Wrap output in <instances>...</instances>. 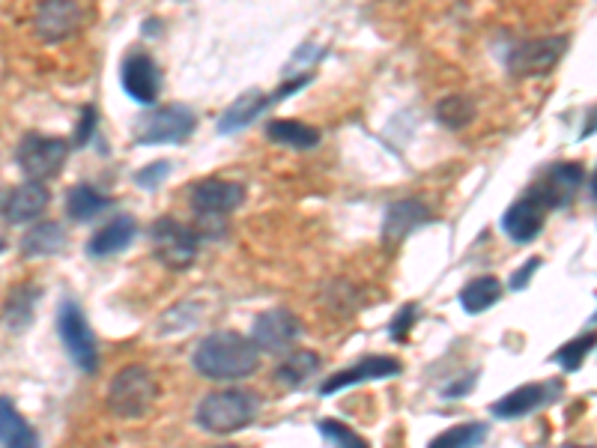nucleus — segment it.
<instances>
[{
    "mask_svg": "<svg viewBox=\"0 0 597 448\" xmlns=\"http://www.w3.org/2000/svg\"><path fill=\"white\" fill-rule=\"evenodd\" d=\"M192 365L200 377L215 383H236L260 368V350L239 332H212L198 344Z\"/></svg>",
    "mask_w": 597,
    "mask_h": 448,
    "instance_id": "nucleus-1",
    "label": "nucleus"
},
{
    "mask_svg": "<svg viewBox=\"0 0 597 448\" xmlns=\"http://www.w3.org/2000/svg\"><path fill=\"white\" fill-rule=\"evenodd\" d=\"M260 395L248 389H218L203 395L195 410V422L200 431L215 437H230L251 428L260 416Z\"/></svg>",
    "mask_w": 597,
    "mask_h": 448,
    "instance_id": "nucleus-2",
    "label": "nucleus"
},
{
    "mask_svg": "<svg viewBox=\"0 0 597 448\" xmlns=\"http://www.w3.org/2000/svg\"><path fill=\"white\" fill-rule=\"evenodd\" d=\"M159 398V383L147 365H126L114 374L105 404L117 419H144Z\"/></svg>",
    "mask_w": 597,
    "mask_h": 448,
    "instance_id": "nucleus-3",
    "label": "nucleus"
},
{
    "mask_svg": "<svg viewBox=\"0 0 597 448\" xmlns=\"http://www.w3.org/2000/svg\"><path fill=\"white\" fill-rule=\"evenodd\" d=\"M242 204H245V186L236 180L209 177V180H198L189 189V207L195 210L200 227L212 230V233H218L224 219L233 216ZM203 230H198L200 236H203Z\"/></svg>",
    "mask_w": 597,
    "mask_h": 448,
    "instance_id": "nucleus-4",
    "label": "nucleus"
},
{
    "mask_svg": "<svg viewBox=\"0 0 597 448\" xmlns=\"http://www.w3.org/2000/svg\"><path fill=\"white\" fill-rule=\"evenodd\" d=\"M57 335L63 341L66 356L75 362L78 371H84L87 377H93L99 371V344L96 335L87 323V314L81 311L78 302L66 299L57 311Z\"/></svg>",
    "mask_w": 597,
    "mask_h": 448,
    "instance_id": "nucleus-5",
    "label": "nucleus"
},
{
    "mask_svg": "<svg viewBox=\"0 0 597 448\" xmlns=\"http://www.w3.org/2000/svg\"><path fill=\"white\" fill-rule=\"evenodd\" d=\"M150 239H153L156 260L171 272H183L198 260L200 233L174 216H162L159 222H153Z\"/></svg>",
    "mask_w": 597,
    "mask_h": 448,
    "instance_id": "nucleus-6",
    "label": "nucleus"
},
{
    "mask_svg": "<svg viewBox=\"0 0 597 448\" xmlns=\"http://www.w3.org/2000/svg\"><path fill=\"white\" fill-rule=\"evenodd\" d=\"M66 156H69V144L60 141V138H48V135H39V132H30L18 141V150H15V162L21 168V174L27 180H51L63 171L66 165Z\"/></svg>",
    "mask_w": 597,
    "mask_h": 448,
    "instance_id": "nucleus-7",
    "label": "nucleus"
},
{
    "mask_svg": "<svg viewBox=\"0 0 597 448\" xmlns=\"http://www.w3.org/2000/svg\"><path fill=\"white\" fill-rule=\"evenodd\" d=\"M87 12L81 0H39L33 9V33L45 45L66 42L81 33Z\"/></svg>",
    "mask_w": 597,
    "mask_h": 448,
    "instance_id": "nucleus-8",
    "label": "nucleus"
},
{
    "mask_svg": "<svg viewBox=\"0 0 597 448\" xmlns=\"http://www.w3.org/2000/svg\"><path fill=\"white\" fill-rule=\"evenodd\" d=\"M198 129V114L189 105H165L138 123V144H186Z\"/></svg>",
    "mask_w": 597,
    "mask_h": 448,
    "instance_id": "nucleus-9",
    "label": "nucleus"
},
{
    "mask_svg": "<svg viewBox=\"0 0 597 448\" xmlns=\"http://www.w3.org/2000/svg\"><path fill=\"white\" fill-rule=\"evenodd\" d=\"M568 51V36H541V39H526L511 48L508 54V72L514 78H541L550 75L559 60Z\"/></svg>",
    "mask_w": 597,
    "mask_h": 448,
    "instance_id": "nucleus-10",
    "label": "nucleus"
},
{
    "mask_svg": "<svg viewBox=\"0 0 597 448\" xmlns=\"http://www.w3.org/2000/svg\"><path fill=\"white\" fill-rule=\"evenodd\" d=\"M299 338H302V320L287 308H269L254 317L251 341L257 344L260 353L284 356L296 347Z\"/></svg>",
    "mask_w": 597,
    "mask_h": 448,
    "instance_id": "nucleus-11",
    "label": "nucleus"
},
{
    "mask_svg": "<svg viewBox=\"0 0 597 448\" xmlns=\"http://www.w3.org/2000/svg\"><path fill=\"white\" fill-rule=\"evenodd\" d=\"M586 183V168L577 162H559L553 168L544 171V177L532 186V192L541 198V204L547 210H565L574 204V198L580 195Z\"/></svg>",
    "mask_w": 597,
    "mask_h": 448,
    "instance_id": "nucleus-12",
    "label": "nucleus"
},
{
    "mask_svg": "<svg viewBox=\"0 0 597 448\" xmlns=\"http://www.w3.org/2000/svg\"><path fill=\"white\" fill-rule=\"evenodd\" d=\"M547 213H550V210H547V207L541 204V198L529 189L520 201H514V204L505 210V216H502V230H505L508 239L526 245V242L538 239V233L544 230Z\"/></svg>",
    "mask_w": 597,
    "mask_h": 448,
    "instance_id": "nucleus-13",
    "label": "nucleus"
},
{
    "mask_svg": "<svg viewBox=\"0 0 597 448\" xmlns=\"http://www.w3.org/2000/svg\"><path fill=\"white\" fill-rule=\"evenodd\" d=\"M123 90L126 96H132L138 105H153L162 93V72L156 66V60L150 54H129L123 63Z\"/></svg>",
    "mask_w": 597,
    "mask_h": 448,
    "instance_id": "nucleus-14",
    "label": "nucleus"
},
{
    "mask_svg": "<svg viewBox=\"0 0 597 448\" xmlns=\"http://www.w3.org/2000/svg\"><path fill=\"white\" fill-rule=\"evenodd\" d=\"M400 371H403V365H400V359H395V356H371V359L356 362L353 368H344V371L332 374V377L320 386V395H335V392L350 389V386H359V383L389 380V377H398Z\"/></svg>",
    "mask_w": 597,
    "mask_h": 448,
    "instance_id": "nucleus-15",
    "label": "nucleus"
},
{
    "mask_svg": "<svg viewBox=\"0 0 597 448\" xmlns=\"http://www.w3.org/2000/svg\"><path fill=\"white\" fill-rule=\"evenodd\" d=\"M559 392H562L559 383H529V386H520V389L508 392V395L499 398L496 404H490V413H493L496 419L514 422V419H523V416L541 410L544 404L556 401Z\"/></svg>",
    "mask_w": 597,
    "mask_h": 448,
    "instance_id": "nucleus-16",
    "label": "nucleus"
},
{
    "mask_svg": "<svg viewBox=\"0 0 597 448\" xmlns=\"http://www.w3.org/2000/svg\"><path fill=\"white\" fill-rule=\"evenodd\" d=\"M430 222H433V213H430V207L424 201H418V198L395 201L386 210V219H383V242L386 245H398L409 233H415L418 227Z\"/></svg>",
    "mask_w": 597,
    "mask_h": 448,
    "instance_id": "nucleus-17",
    "label": "nucleus"
},
{
    "mask_svg": "<svg viewBox=\"0 0 597 448\" xmlns=\"http://www.w3.org/2000/svg\"><path fill=\"white\" fill-rule=\"evenodd\" d=\"M48 189L39 180H27L18 189H12L3 201V219L9 224H27L36 222L45 210H48Z\"/></svg>",
    "mask_w": 597,
    "mask_h": 448,
    "instance_id": "nucleus-18",
    "label": "nucleus"
},
{
    "mask_svg": "<svg viewBox=\"0 0 597 448\" xmlns=\"http://www.w3.org/2000/svg\"><path fill=\"white\" fill-rule=\"evenodd\" d=\"M135 233H138V222H135L132 216H117V219H111L105 227H99V230L90 236L87 254L96 257V260L114 257V254H120V251H126V248L132 245Z\"/></svg>",
    "mask_w": 597,
    "mask_h": 448,
    "instance_id": "nucleus-19",
    "label": "nucleus"
},
{
    "mask_svg": "<svg viewBox=\"0 0 597 448\" xmlns=\"http://www.w3.org/2000/svg\"><path fill=\"white\" fill-rule=\"evenodd\" d=\"M269 105H275V99L272 96H266V93H260V90H248V93H242L221 117H218V135H233V132H239V129H245V126H251Z\"/></svg>",
    "mask_w": 597,
    "mask_h": 448,
    "instance_id": "nucleus-20",
    "label": "nucleus"
},
{
    "mask_svg": "<svg viewBox=\"0 0 597 448\" xmlns=\"http://www.w3.org/2000/svg\"><path fill=\"white\" fill-rule=\"evenodd\" d=\"M42 296L39 287L33 284H18L9 290L6 302H3V326L15 335L27 332V326L33 323V314H36V299Z\"/></svg>",
    "mask_w": 597,
    "mask_h": 448,
    "instance_id": "nucleus-21",
    "label": "nucleus"
},
{
    "mask_svg": "<svg viewBox=\"0 0 597 448\" xmlns=\"http://www.w3.org/2000/svg\"><path fill=\"white\" fill-rule=\"evenodd\" d=\"M323 368V359L314 353V350H290L284 353V362L275 368V380L287 389H296V386H305L317 371Z\"/></svg>",
    "mask_w": 597,
    "mask_h": 448,
    "instance_id": "nucleus-22",
    "label": "nucleus"
},
{
    "mask_svg": "<svg viewBox=\"0 0 597 448\" xmlns=\"http://www.w3.org/2000/svg\"><path fill=\"white\" fill-rule=\"evenodd\" d=\"M66 230L60 222H39L33 224L24 239H21V254L24 257H54L66 248Z\"/></svg>",
    "mask_w": 597,
    "mask_h": 448,
    "instance_id": "nucleus-23",
    "label": "nucleus"
},
{
    "mask_svg": "<svg viewBox=\"0 0 597 448\" xmlns=\"http://www.w3.org/2000/svg\"><path fill=\"white\" fill-rule=\"evenodd\" d=\"M266 138L272 144L293 147V150H314L323 141L320 129H314V126H308L302 120H272L266 126Z\"/></svg>",
    "mask_w": 597,
    "mask_h": 448,
    "instance_id": "nucleus-24",
    "label": "nucleus"
},
{
    "mask_svg": "<svg viewBox=\"0 0 597 448\" xmlns=\"http://www.w3.org/2000/svg\"><path fill=\"white\" fill-rule=\"evenodd\" d=\"M108 207H111V198L90 183H81V186L69 189V195H66V216L72 222H93Z\"/></svg>",
    "mask_w": 597,
    "mask_h": 448,
    "instance_id": "nucleus-25",
    "label": "nucleus"
},
{
    "mask_svg": "<svg viewBox=\"0 0 597 448\" xmlns=\"http://www.w3.org/2000/svg\"><path fill=\"white\" fill-rule=\"evenodd\" d=\"M0 443L12 448H33L39 443L36 431L18 413V407L3 395H0Z\"/></svg>",
    "mask_w": 597,
    "mask_h": 448,
    "instance_id": "nucleus-26",
    "label": "nucleus"
},
{
    "mask_svg": "<svg viewBox=\"0 0 597 448\" xmlns=\"http://www.w3.org/2000/svg\"><path fill=\"white\" fill-rule=\"evenodd\" d=\"M502 296V281L496 275H478L460 290V305L466 314H484Z\"/></svg>",
    "mask_w": 597,
    "mask_h": 448,
    "instance_id": "nucleus-27",
    "label": "nucleus"
},
{
    "mask_svg": "<svg viewBox=\"0 0 597 448\" xmlns=\"http://www.w3.org/2000/svg\"><path fill=\"white\" fill-rule=\"evenodd\" d=\"M475 117H478V111H475V102L469 96L454 93V96H445L442 102H436V120H439V126H445L451 132L472 126Z\"/></svg>",
    "mask_w": 597,
    "mask_h": 448,
    "instance_id": "nucleus-28",
    "label": "nucleus"
},
{
    "mask_svg": "<svg viewBox=\"0 0 597 448\" xmlns=\"http://www.w3.org/2000/svg\"><path fill=\"white\" fill-rule=\"evenodd\" d=\"M490 434V425L484 422H466V425H454L451 431L439 434L430 440L433 448H475L481 446Z\"/></svg>",
    "mask_w": 597,
    "mask_h": 448,
    "instance_id": "nucleus-29",
    "label": "nucleus"
},
{
    "mask_svg": "<svg viewBox=\"0 0 597 448\" xmlns=\"http://www.w3.org/2000/svg\"><path fill=\"white\" fill-rule=\"evenodd\" d=\"M592 347H595V329H589L586 335H580V338H574V341L562 344V347H559V353L553 356V362H556V365H562V371L577 374V371L583 368L586 356L592 353Z\"/></svg>",
    "mask_w": 597,
    "mask_h": 448,
    "instance_id": "nucleus-30",
    "label": "nucleus"
},
{
    "mask_svg": "<svg viewBox=\"0 0 597 448\" xmlns=\"http://www.w3.org/2000/svg\"><path fill=\"white\" fill-rule=\"evenodd\" d=\"M317 431H320V437H323V440H329V443H335V446L368 448V440H365V437H359V434H356L353 428H347L344 422H335V419H320Z\"/></svg>",
    "mask_w": 597,
    "mask_h": 448,
    "instance_id": "nucleus-31",
    "label": "nucleus"
},
{
    "mask_svg": "<svg viewBox=\"0 0 597 448\" xmlns=\"http://www.w3.org/2000/svg\"><path fill=\"white\" fill-rule=\"evenodd\" d=\"M168 174H171V162L159 159V162H150L147 168H141V171L135 174V183H138V189H144V192H156V189L168 180Z\"/></svg>",
    "mask_w": 597,
    "mask_h": 448,
    "instance_id": "nucleus-32",
    "label": "nucleus"
},
{
    "mask_svg": "<svg viewBox=\"0 0 597 448\" xmlns=\"http://www.w3.org/2000/svg\"><path fill=\"white\" fill-rule=\"evenodd\" d=\"M418 314H421V311H418L415 302H406V305L400 308L398 314H395V320H392V326H389L392 341H406V338H409V329L415 326Z\"/></svg>",
    "mask_w": 597,
    "mask_h": 448,
    "instance_id": "nucleus-33",
    "label": "nucleus"
},
{
    "mask_svg": "<svg viewBox=\"0 0 597 448\" xmlns=\"http://www.w3.org/2000/svg\"><path fill=\"white\" fill-rule=\"evenodd\" d=\"M96 123H99V114H96V108H93V105H87V108H84V114H81V123H78V129H75V144H78V147H87V144L93 141V135H96Z\"/></svg>",
    "mask_w": 597,
    "mask_h": 448,
    "instance_id": "nucleus-34",
    "label": "nucleus"
},
{
    "mask_svg": "<svg viewBox=\"0 0 597 448\" xmlns=\"http://www.w3.org/2000/svg\"><path fill=\"white\" fill-rule=\"evenodd\" d=\"M541 269V257H532V260H526L514 275H511V290H526L529 287V281H532V275Z\"/></svg>",
    "mask_w": 597,
    "mask_h": 448,
    "instance_id": "nucleus-35",
    "label": "nucleus"
},
{
    "mask_svg": "<svg viewBox=\"0 0 597 448\" xmlns=\"http://www.w3.org/2000/svg\"><path fill=\"white\" fill-rule=\"evenodd\" d=\"M475 380H478V377H475V374H469V380H466V377H463V380H457V383H454V386H448V389H445L442 395H445L448 401H454V398L466 395V392H469V389L475 386Z\"/></svg>",
    "mask_w": 597,
    "mask_h": 448,
    "instance_id": "nucleus-36",
    "label": "nucleus"
},
{
    "mask_svg": "<svg viewBox=\"0 0 597 448\" xmlns=\"http://www.w3.org/2000/svg\"><path fill=\"white\" fill-rule=\"evenodd\" d=\"M3 248H6V242H3V239H0V251H3Z\"/></svg>",
    "mask_w": 597,
    "mask_h": 448,
    "instance_id": "nucleus-37",
    "label": "nucleus"
},
{
    "mask_svg": "<svg viewBox=\"0 0 597 448\" xmlns=\"http://www.w3.org/2000/svg\"><path fill=\"white\" fill-rule=\"evenodd\" d=\"M0 207H3V195H0Z\"/></svg>",
    "mask_w": 597,
    "mask_h": 448,
    "instance_id": "nucleus-38",
    "label": "nucleus"
}]
</instances>
